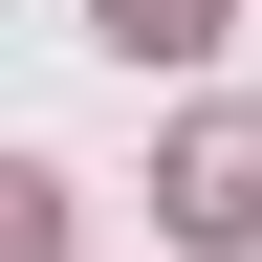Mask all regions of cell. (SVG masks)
Instances as JSON below:
<instances>
[{"label": "cell", "instance_id": "6da1fadb", "mask_svg": "<svg viewBox=\"0 0 262 262\" xmlns=\"http://www.w3.org/2000/svg\"><path fill=\"white\" fill-rule=\"evenodd\" d=\"M153 219H175L196 262H241V241H262V110H196L175 175H153Z\"/></svg>", "mask_w": 262, "mask_h": 262}, {"label": "cell", "instance_id": "3957f363", "mask_svg": "<svg viewBox=\"0 0 262 262\" xmlns=\"http://www.w3.org/2000/svg\"><path fill=\"white\" fill-rule=\"evenodd\" d=\"M0 262H66V175L44 153H0Z\"/></svg>", "mask_w": 262, "mask_h": 262}, {"label": "cell", "instance_id": "7a4b0ae2", "mask_svg": "<svg viewBox=\"0 0 262 262\" xmlns=\"http://www.w3.org/2000/svg\"><path fill=\"white\" fill-rule=\"evenodd\" d=\"M88 44H131V66H196V44H219V0H88Z\"/></svg>", "mask_w": 262, "mask_h": 262}]
</instances>
